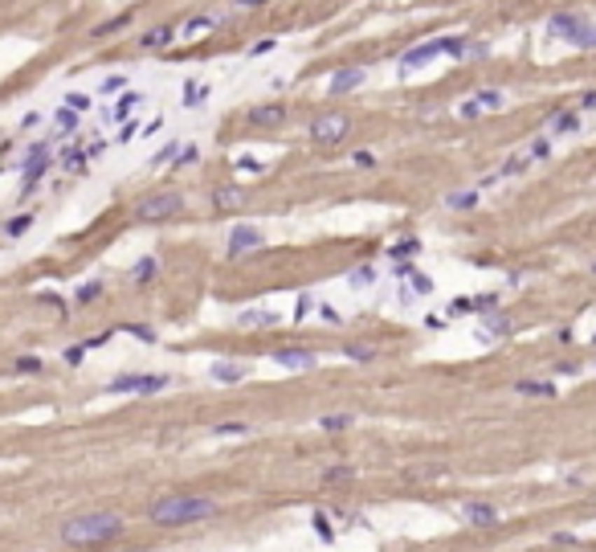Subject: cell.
<instances>
[{"label":"cell","mask_w":596,"mask_h":552,"mask_svg":"<svg viewBox=\"0 0 596 552\" xmlns=\"http://www.w3.org/2000/svg\"><path fill=\"white\" fill-rule=\"evenodd\" d=\"M221 504L209 495H164L147 507V520L160 524V528H184V524H200V520H213Z\"/></svg>","instance_id":"1"},{"label":"cell","mask_w":596,"mask_h":552,"mask_svg":"<svg viewBox=\"0 0 596 552\" xmlns=\"http://www.w3.org/2000/svg\"><path fill=\"white\" fill-rule=\"evenodd\" d=\"M123 532V520L111 511H86V516H74L62 524V540L74 548H86V544H102V540H115Z\"/></svg>","instance_id":"2"},{"label":"cell","mask_w":596,"mask_h":552,"mask_svg":"<svg viewBox=\"0 0 596 552\" xmlns=\"http://www.w3.org/2000/svg\"><path fill=\"white\" fill-rule=\"evenodd\" d=\"M347 135H352V119L343 111H327V115H319L310 123V140L319 147H335V144H343Z\"/></svg>","instance_id":"3"},{"label":"cell","mask_w":596,"mask_h":552,"mask_svg":"<svg viewBox=\"0 0 596 552\" xmlns=\"http://www.w3.org/2000/svg\"><path fill=\"white\" fill-rule=\"evenodd\" d=\"M184 213V196L180 192H151L135 205V221H167V217Z\"/></svg>","instance_id":"4"},{"label":"cell","mask_w":596,"mask_h":552,"mask_svg":"<svg viewBox=\"0 0 596 552\" xmlns=\"http://www.w3.org/2000/svg\"><path fill=\"white\" fill-rule=\"evenodd\" d=\"M160 389H167V377L164 372H123V377H115V381L106 384V393H135V397H151V393H160Z\"/></svg>","instance_id":"5"},{"label":"cell","mask_w":596,"mask_h":552,"mask_svg":"<svg viewBox=\"0 0 596 552\" xmlns=\"http://www.w3.org/2000/svg\"><path fill=\"white\" fill-rule=\"evenodd\" d=\"M286 107L282 102H258V107H249L245 111V123L249 127H258V131H274V127H282L286 123Z\"/></svg>","instance_id":"6"},{"label":"cell","mask_w":596,"mask_h":552,"mask_svg":"<svg viewBox=\"0 0 596 552\" xmlns=\"http://www.w3.org/2000/svg\"><path fill=\"white\" fill-rule=\"evenodd\" d=\"M441 53H450V37H441V41H425V46H413L401 53V66L405 70H417V66H429V62H437Z\"/></svg>","instance_id":"7"},{"label":"cell","mask_w":596,"mask_h":552,"mask_svg":"<svg viewBox=\"0 0 596 552\" xmlns=\"http://www.w3.org/2000/svg\"><path fill=\"white\" fill-rule=\"evenodd\" d=\"M363 82H368V70H363V66H343V70H335V74H331L327 90L339 98V95H347V90H359Z\"/></svg>","instance_id":"8"},{"label":"cell","mask_w":596,"mask_h":552,"mask_svg":"<svg viewBox=\"0 0 596 552\" xmlns=\"http://www.w3.org/2000/svg\"><path fill=\"white\" fill-rule=\"evenodd\" d=\"M450 53L457 62H486V58H490V46L478 41V37H450Z\"/></svg>","instance_id":"9"},{"label":"cell","mask_w":596,"mask_h":552,"mask_svg":"<svg viewBox=\"0 0 596 552\" xmlns=\"http://www.w3.org/2000/svg\"><path fill=\"white\" fill-rule=\"evenodd\" d=\"M265 241V234L258 229V225H237L233 234H229V254L237 258V254H249V250H258Z\"/></svg>","instance_id":"10"},{"label":"cell","mask_w":596,"mask_h":552,"mask_svg":"<svg viewBox=\"0 0 596 552\" xmlns=\"http://www.w3.org/2000/svg\"><path fill=\"white\" fill-rule=\"evenodd\" d=\"M462 520L474 528H490V524H499V511L490 504H462Z\"/></svg>","instance_id":"11"},{"label":"cell","mask_w":596,"mask_h":552,"mask_svg":"<svg viewBox=\"0 0 596 552\" xmlns=\"http://www.w3.org/2000/svg\"><path fill=\"white\" fill-rule=\"evenodd\" d=\"M576 131H580L576 111H551L548 115V135H576Z\"/></svg>","instance_id":"12"},{"label":"cell","mask_w":596,"mask_h":552,"mask_svg":"<svg viewBox=\"0 0 596 552\" xmlns=\"http://www.w3.org/2000/svg\"><path fill=\"white\" fill-rule=\"evenodd\" d=\"M584 25V17H576V13H555L548 21V29H551V37H560V41H572V33Z\"/></svg>","instance_id":"13"},{"label":"cell","mask_w":596,"mask_h":552,"mask_svg":"<svg viewBox=\"0 0 596 552\" xmlns=\"http://www.w3.org/2000/svg\"><path fill=\"white\" fill-rule=\"evenodd\" d=\"M176 41V29L172 25H155V29H147L144 37H139V49H164Z\"/></svg>","instance_id":"14"},{"label":"cell","mask_w":596,"mask_h":552,"mask_svg":"<svg viewBox=\"0 0 596 552\" xmlns=\"http://www.w3.org/2000/svg\"><path fill=\"white\" fill-rule=\"evenodd\" d=\"M245 205V196H241V189H216L213 192V209H221V213H229V209H241Z\"/></svg>","instance_id":"15"},{"label":"cell","mask_w":596,"mask_h":552,"mask_svg":"<svg viewBox=\"0 0 596 552\" xmlns=\"http://www.w3.org/2000/svg\"><path fill=\"white\" fill-rule=\"evenodd\" d=\"M274 361L282 364V368H310V364H314V356H310V352H303V348H282Z\"/></svg>","instance_id":"16"},{"label":"cell","mask_w":596,"mask_h":552,"mask_svg":"<svg viewBox=\"0 0 596 552\" xmlns=\"http://www.w3.org/2000/svg\"><path fill=\"white\" fill-rule=\"evenodd\" d=\"M180 152H184V144H180V140H172L167 147H160V152L151 156V168H176V160H180Z\"/></svg>","instance_id":"17"},{"label":"cell","mask_w":596,"mask_h":552,"mask_svg":"<svg viewBox=\"0 0 596 552\" xmlns=\"http://www.w3.org/2000/svg\"><path fill=\"white\" fill-rule=\"evenodd\" d=\"M205 98H209V86H205V82H196V78L184 82V107H188V111L205 107Z\"/></svg>","instance_id":"18"},{"label":"cell","mask_w":596,"mask_h":552,"mask_svg":"<svg viewBox=\"0 0 596 552\" xmlns=\"http://www.w3.org/2000/svg\"><path fill=\"white\" fill-rule=\"evenodd\" d=\"M445 209L470 213V209H478V192H450V196H445Z\"/></svg>","instance_id":"19"},{"label":"cell","mask_w":596,"mask_h":552,"mask_svg":"<svg viewBox=\"0 0 596 552\" xmlns=\"http://www.w3.org/2000/svg\"><path fill=\"white\" fill-rule=\"evenodd\" d=\"M515 393H523V397H555V384L551 381H519Z\"/></svg>","instance_id":"20"},{"label":"cell","mask_w":596,"mask_h":552,"mask_svg":"<svg viewBox=\"0 0 596 552\" xmlns=\"http://www.w3.org/2000/svg\"><path fill=\"white\" fill-rule=\"evenodd\" d=\"M139 102H144V95H139V90H123V98L115 102V111H111V115H115V119H127V115H131Z\"/></svg>","instance_id":"21"},{"label":"cell","mask_w":596,"mask_h":552,"mask_svg":"<svg viewBox=\"0 0 596 552\" xmlns=\"http://www.w3.org/2000/svg\"><path fill=\"white\" fill-rule=\"evenodd\" d=\"M53 123H57V131H53V135H74V131H78V111L62 107V111L53 115Z\"/></svg>","instance_id":"22"},{"label":"cell","mask_w":596,"mask_h":552,"mask_svg":"<svg viewBox=\"0 0 596 552\" xmlns=\"http://www.w3.org/2000/svg\"><path fill=\"white\" fill-rule=\"evenodd\" d=\"M478 102H482V111H502V102H506V95H502L499 86H486V90H478Z\"/></svg>","instance_id":"23"},{"label":"cell","mask_w":596,"mask_h":552,"mask_svg":"<svg viewBox=\"0 0 596 552\" xmlns=\"http://www.w3.org/2000/svg\"><path fill=\"white\" fill-rule=\"evenodd\" d=\"M237 323L241 328H270V323H278V315L274 311H245Z\"/></svg>","instance_id":"24"},{"label":"cell","mask_w":596,"mask_h":552,"mask_svg":"<svg viewBox=\"0 0 596 552\" xmlns=\"http://www.w3.org/2000/svg\"><path fill=\"white\" fill-rule=\"evenodd\" d=\"M155 274H160V262H155V258H139V266L131 270V278H135V283H151Z\"/></svg>","instance_id":"25"},{"label":"cell","mask_w":596,"mask_h":552,"mask_svg":"<svg viewBox=\"0 0 596 552\" xmlns=\"http://www.w3.org/2000/svg\"><path fill=\"white\" fill-rule=\"evenodd\" d=\"M123 25H131V13H119V17H111V21L95 25L90 33H95V37H111V33H115V29H123Z\"/></svg>","instance_id":"26"},{"label":"cell","mask_w":596,"mask_h":552,"mask_svg":"<svg viewBox=\"0 0 596 552\" xmlns=\"http://www.w3.org/2000/svg\"><path fill=\"white\" fill-rule=\"evenodd\" d=\"M343 352H347L356 364H372V361H376V348H372V344H347Z\"/></svg>","instance_id":"27"},{"label":"cell","mask_w":596,"mask_h":552,"mask_svg":"<svg viewBox=\"0 0 596 552\" xmlns=\"http://www.w3.org/2000/svg\"><path fill=\"white\" fill-rule=\"evenodd\" d=\"M319 426H323L327 433H343L347 426H352V413H327V417H323Z\"/></svg>","instance_id":"28"},{"label":"cell","mask_w":596,"mask_h":552,"mask_svg":"<svg viewBox=\"0 0 596 552\" xmlns=\"http://www.w3.org/2000/svg\"><path fill=\"white\" fill-rule=\"evenodd\" d=\"M213 377L225 384H237L241 377H245V368H237V364H213Z\"/></svg>","instance_id":"29"},{"label":"cell","mask_w":596,"mask_h":552,"mask_svg":"<svg viewBox=\"0 0 596 552\" xmlns=\"http://www.w3.org/2000/svg\"><path fill=\"white\" fill-rule=\"evenodd\" d=\"M216 25V17H209V13H200V17H192L188 25H184V37H200L205 29H213Z\"/></svg>","instance_id":"30"},{"label":"cell","mask_w":596,"mask_h":552,"mask_svg":"<svg viewBox=\"0 0 596 552\" xmlns=\"http://www.w3.org/2000/svg\"><path fill=\"white\" fill-rule=\"evenodd\" d=\"M13 368H17V372H25V377H33V372H41L46 364H41V356H29V352H25V356H17V361H13Z\"/></svg>","instance_id":"31"},{"label":"cell","mask_w":596,"mask_h":552,"mask_svg":"<svg viewBox=\"0 0 596 552\" xmlns=\"http://www.w3.org/2000/svg\"><path fill=\"white\" fill-rule=\"evenodd\" d=\"M527 164H531V160H527V156H511V160H506V164H502L499 172H494V176H519V172H527Z\"/></svg>","instance_id":"32"},{"label":"cell","mask_w":596,"mask_h":552,"mask_svg":"<svg viewBox=\"0 0 596 552\" xmlns=\"http://www.w3.org/2000/svg\"><path fill=\"white\" fill-rule=\"evenodd\" d=\"M29 225H33V217L21 213V217H13V221H4V234H8V238H25V229H29Z\"/></svg>","instance_id":"33"},{"label":"cell","mask_w":596,"mask_h":552,"mask_svg":"<svg viewBox=\"0 0 596 552\" xmlns=\"http://www.w3.org/2000/svg\"><path fill=\"white\" fill-rule=\"evenodd\" d=\"M347 479H356L352 466H327V471H323V483H327V487H331V483H347Z\"/></svg>","instance_id":"34"},{"label":"cell","mask_w":596,"mask_h":552,"mask_svg":"<svg viewBox=\"0 0 596 552\" xmlns=\"http://www.w3.org/2000/svg\"><path fill=\"white\" fill-rule=\"evenodd\" d=\"M347 278H352V287H372V283H376V270H372V266H356Z\"/></svg>","instance_id":"35"},{"label":"cell","mask_w":596,"mask_h":552,"mask_svg":"<svg viewBox=\"0 0 596 552\" xmlns=\"http://www.w3.org/2000/svg\"><path fill=\"white\" fill-rule=\"evenodd\" d=\"M86 160H90V156H86V147H74V152H66V156H62V164H66V168H74V172L86 168Z\"/></svg>","instance_id":"36"},{"label":"cell","mask_w":596,"mask_h":552,"mask_svg":"<svg viewBox=\"0 0 596 552\" xmlns=\"http://www.w3.org/2000/svg\"><path fill=\"white\" fill-rule=\"evenodd\" d=\"M66 107L82 115V111H90V95H82V90H70V95H66Z\"/></svg>","instance_id":"37"},{"label":"cell","mask_w":596,"mask_h":552,"mask_svg":"<svg viewBox=\"0 0 596 552\" xmlns=\"http://www.w3.org/2000/svg\"><path fill=\"white\" fill-rule=\"evenodd\" d=\"M486 328H490V332H499V336H506V332H511V319L499 315V311H490V315H486Z\"/></svg>","instance_id":"38"},{"label":"cell","mask_w":596,"mask_h":552,"mask_svg":"<svg viewBox=\"0 0 596 552\" xmlns=\"http://www.w3.org/2000/svg\"><path fill=\"white\" fill-rule=\"evenodd\" d=\"M417 250H421V245H417V238H405V241H396V245H392V258L401 262V258H408V254H417Z\"/></svg>","instance_id":"39"},{"label":"cell","mask_w":596,"mask_h":552,"mask_svg":"<svg viewBox=\"0 0 596 552\" xmlns=\"http://www.w3.org/2000/svg\"><path fill=\"white\" fill-rule=\"evenodd\" d=\"M474 311H486V315L499 311V295H478V299H474Z\"/></svg>","instance_id":"40"},{"label":"cell","mask_w":596,"mask_h":552,"mask_svg":"<svg viewBox=\"0 0 596 552\" xmlns=\"http://www.w3.org/2000/svg\"><path fill=\"white\" fill-rule=\"evenodd\" d=\"M216 433H221V438H229V433H249V426H245V422H221V426H216Z\"/></svg>","instance_id":"41"},{"label":"cell","mask_w":596,"mask_h":552,"mask_svg":"<svg viewBox=\"0 0 596 552\" xmlns=\"http://www.w3.org/2000/svg\"><path fill=\"white\" fill-rule=\"evenodd\" d=\"M548 152H551L548 140H531V144H527V160H543Z\"/></svg>","instance_id":"42"},{"label":"cell","mask_w":596,"mask_h":552,"mask_svg":"<svg viewBox=\"0 0 596 552\" xmlns=\"http://www.w3.org/2000/svg\"><path fill=\"white\" fill-rule=\"evenodd\" d=\"M98 295H102V283H86V287L78 290V303H95Z\"/></svg>","instance_id":"43"},{"label":"cell","mask_w":596,"mask_h":552,"mask_svg":"<svg viewBox=\"0 0 596 552\" xmlns=\"http://www.w3.org/2000/svg\"><path fill=\"white\" fill-rule=\"evenodd\" d=\"M127 332H131V336H139L144 344H155V332H151L147 323H127Z\"/></svg>","instance_id":"44"},{"label":"cell","mask_w":596,"mask_h":552,"mask_svg":"<svg viewBox=\"0 0 596 552\" xmlns=\"http://www.w3.org/2000/svg\"><path fill=\"white\" fill-rule=\"evenodd\" d=\"M127 86V78L123 74H111V78H102V95H115V90H123Z\"/></svg>","instance_id":"45"},{"label":"cell","mask_w":596,"mask_h":552,"mask_svg":"<svg viewBox=\"0 0 596 552\" xmlns=\"http://www.w3.org/2000/svg\"><path fill=\"white\" fill-rule=\"evenodd\" d=\"M486 111H482V102L478 98H470V102H462V119H482Z\"/></svg>","instance_id":"46"},{"label":"cell","mask_w":596,"mask_h":552,"mask_svg":"<svg viewBox=\"0 0 596 552\" xmlns=\"http://www.w3.org/2000/svg\"><path fill=\"white\" fill-rule=\"evenodd\" d=\"M474 311V299H453L450 303V315H470Z\"/></svg>","instance_id":"47"},{"label":"cell","mask_w":596,"mask_h":552,"mask_svg":"<svg viewBox=\"0 0 596 552\" xmlns=\"http://www.w3.org/2000/svg\"><path fill=\"white\" fill-rule=\"evenodd\" d=\"M352 164H356V168H376V156H372V152H356Z\"/></svg>","instance_id":"48"},{"label":"cell","mask_w":596,"mask_h":552,"mask_svg":"<svg viewBox=\"0 0 596 552\" xmlns=\"http://www.w3.org/2000/svg\"><path fill=\"white\" fill-rule=\"evenodd\" d=\"M413 290H421V295H433V278H425V274H413Z\"/></svg>","instance_id":"49"},{"label":"cell","mask_w":596,"mask_h":552,"mask_svg":"<svg viewBox=\"0 0 596 552\" xmlns=\"http://www.w3.org/2000/svg\"><path fill=\"white\" fill-rule=\"evenodd\" d=\"M139 135V123H123V131H119V144H131Z\"/></svg>","instance_id":"50"},{"label":"cell","mask_w":596,"mask_h":552,"mask_svg":"<svg viewBox=\"0 0 596 552\" xmlns=\"http://www.w3.org/2000/svg\"><path fill=\"white\" fill-rule=\"evenodd\" d=\"M310 307H314V299H298V303H294V319H307Z\"/></svg>","instance_id":"51"},{"label":"cell","mask_w":596,"mask_h":552,"mask_svg":"<svg viewBox=\"0 0 596 552\" xmlns=\"http://www.w3.org/2000/svg\"><path fill=\"white\" fill-rule=\"evenodd\" d=\"M196 156H200L196 147H184V152H180V160H176V168H188V164L196 160Z\"/></svg>","instance_id":"52"},{"label":"cell","mask_w":596,"mask_h":552,"mask_svg":"<svg viewBox=\"0 0 596 552\" xmlns=\"http://www.w3.org/2000/svg\"><path fill=\"white\" fill-rule=\"evenodd\" d=\"M580 111H596V90H584V95H580Z\"/></svg>","instance_id":"53"},{"label":"cell","mask_w":596,"mask_h":552,"mask_svg":"<svg viewBox=\"0 0 596 552\" xmlns=\"http://www.w3.org/2000/svg\"><path fill=\"white\" fill-rule=\"evenodd\" d=\"M314 524H319V536H323V540H331V528H327V516H323V511H314Z\"/></svg>","instance_id":"54"},{"label":"cell","mask_w":596,"mask_h":552,"mask_svg":"<svg viewBox=\"0 0 596 552\" xmlns=\"http://www.w3.org/2000/svg\"><path fill=\"white\" fill-rule=\"evenodd\" d=\"M274 46H278V41H258L249 53H254V58H262V53H274Z\"/></svg>","instance_id":"55"},{"label":"cell","mask_w":596,"mask_h":552,"mask_svg":"<svg viewBox=\"0 0 596 552\" xmlns=\"http://www.w3.org/2000/svg\"><path fill=\"white\" fill-rule=\"evenodd\" d=\"M82 352H86L82 344H78V348H66V364H82Z\"/></svg>","instance_id":"56"},{"label":"cell","mask_w":596,"mask_h":552,"mask_svg":"<svg viewBox=\"0 0 596 552\" xmlns=\"http://www.w3.org/2000/svg\"><path fill=\"white\" fill-rule=\"evenodd\" d=\"M237 164H241V168H245V172H262V164H258V160H254V156H241Z\"/></svg>","instance_id":"57"},{"label":"cell","mask_w":596,"mask_h":552,"mask_svg":"<svg viewBox=\"0 0 596 552\" xmlns=\"http://www.w3.org/2000/svg\"><path fill=\"white\" fill-rule=\"evenodd\" d=\"M551 540H555V544H576V536H572V532H555Z\"/></svg>","instance_id":"58"},{"label":"cell","mask_w":596,"mask_h":552,"mask_svg":"<svg viewBox=\"0 0 596 552\" xmlns=\"http://www.w3.org/2000/svg\"><path fill=\"white\" fill-rule=\"evenodd\" d=\"M319 311H323V319H327V323H339V311H335V307H319Z\"/></svg>","instance_id":"59"},{"label":"cell","mask_w":596,"mask_h":552,"mask_svg":"<svg viewBox=\"0 0 596 552\" xmlns=\"http://www.w3.org/2000/svg\"><path fill=\"white\" fill-rule=\"evenodd\" d=\"M233 4H237V8H262L265 0H233Z\"/></svg>","instance_id":"60"},{"label":"cell","mask_w":596,"mask_h":552,"mask_svg":"<svg viewBox=\"0 0 596 552\" xmlns=\"http://www.w3.org/2000/svg\"><path fill=\"white\" fill-rule=\"evenodd\" d=\"M592 270H596V262H592Z\"/></svg>","instance_id":"61"}]
</instances>
